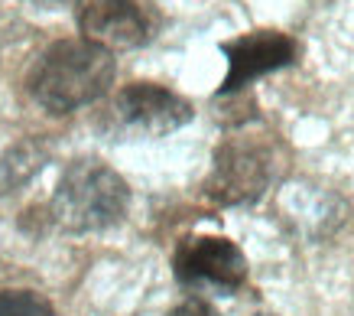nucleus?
<instances>
[{"label":"nucleus","instance_id":"nucleus-9","mask_svg":"<svg viewBox=\"0 0 354 316\" xmlns=\"http://www.w3.org/2000/svg\"><path fill=\"white\" fill-rule=\"evenodd\" d=\"M0 316H53V304L36 290H0Z\"/></svg>","mask_w":354,"mask_h":316},{"label":"nucleus","instance_id":"nucleus-5","mask_svg":"<svg viewBox=\"0 0 354 316\" xmlns=\"http://www.w3.org/2000/svg\"><path fill=\"white\" fill-rule=\"evenodd\" d=\"M172 274L183 287L231 297L247 283V258L231 238L189 235L172 254Z\"/></svg>","mask_w":354,"mask_h":316},{"label":"nucleus","instance_id":"nucleus-12","mask_svg":"<svg viewBox=\"0 0 354 316\" xmlns=\"http://www.w3.org/2000/svg\"><path fill=\"white\" fill-rule=\"evenodd\" d=\"M257 316H273V313H257Z\"/></svg>","mask_w":354,"mask_h":316},{"label":"nucleus","instance_id":"nucleus-11","mask_svg":"<svg viewBox=\"0 0 354 316\" xmlns=\"http://www.w3.org/2000/svg\"><path fill=\"white\" fill-rule=\"evenodd\" d=\"M36 7H46V10H55V7H65V3H72V0H32Z\"/></svg>","mask_w":354,"mask_h":316},{"label":"nucleus","instance_id":"nucleus-2","mask_svg":"<svg viewBox=\"0 0 354 316\" xmlns=\"http://www.w3.org/2000/svg\"><path fill=\"white\" fill-rule=\"evenodd\" d=\"M130 186L118 170L95 157H82L65 166L49 199V222L72 235L104 231L127 216Z\"/></svg>","mask_w":354,"mask_h":316},{"label":"nucleus","instance_id":"nucleus-4","mask_svg":"<svg viewBox=\"0 0 354 316\" xmlns=\"http://www.w3.org/2000/svg\"><path fill=\"white\" fill-rule=\"evenodd\" d=\"M195 118L192 101L156 82H130L111 98L101 128L114 141H147L179 131Z\"/></svg>","mask_w":354,"mask_h":316},{"label":"nucleus","instance_id":"nucleus-3","mask_svg":"<svg viewBox=\"0 0 354 316\" xmlns=\"http://www.w3.org/2000/svg\"><path fill=\"white\" fill-rule=\"evenodd\" d=\"M277 176V141L270 134H234L218 143L205 196L218 206H254Z\"/></svg>","mask_w":354,"mask_h":316},{"label":"nucleus","instance_id":"nucleus-10","mask_svg":"<svg viewBox=\"0 0 354 316\" xmlns=\"http://www.w3.org/2000/svg\"><path fill=\"white\" fill-rule=\"evenodd\" d=\"M166 316H218V310L208 300H202V297H189V300L172 306Z\"/></svg>","mask_w":354,"mask_h":316},{"label":"nucleus","instance_id":"nucleus-6","mask_svg":"<svg viewBox=\"0 0 354 316\" xmlns=\"http://www.w3.org/2000/svg\"><path fill=\"white\" fill-rule=\"evenodd\" d=\"M218 49L227 59V76L221 82V88H218V98L221 95H234L250 82H257L260 76L296 66L302 53V46L283 30H254V33L225 40Z\"/></svg>","mask_w":354,"mask_h":316},{"label":"nucleus","instance_id":"nucleus-1","mask_svg":"<svg viewBox=\"0 0 354 316\" xmlns=\"http://www.w3.org/2000/svg\"><path fill=\"white\" fill-rule=\"evenodd\" d=\"M114 55L88 40H59L30 72L32 101L49 114H72L108 95L114 82Z\"/></svg>","mask_w":354,"mask_h":316},{"label":"nucleus","instance_id":"nucleus-7","mask_svg":"<svg viewBox=\"0 0 354 316\" xmlns=\"http://www.w3.org/2000/svg\"><path fill=\"white\" fill-rule=\"evenodd\" d=\"M75 23L82 40L101 49H137L150 43L156 20L140 0H75Z\"/></svg>","mask_w":354,"mask_h":316},{"label":"nucleus","instance_id":"nucleus-8","mask_svg":"<svg viewBox=\"0 0 354 316\" xmlns=\"http://www.w3.org/2000/svg\"><path fill=\"white\" fill-rule=\"evenodd\" d=\"M46 157L49 150L39 141H23L7 150L0 157V193H17L23 183H30L46 166Z\"/></svg>","mask_w":354,"mask_h":316}]
</instances>
